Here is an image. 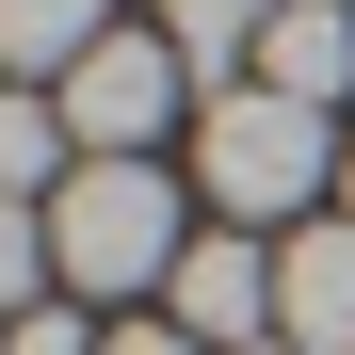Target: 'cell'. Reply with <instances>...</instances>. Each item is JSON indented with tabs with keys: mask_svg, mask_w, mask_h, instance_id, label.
Segmentation results:
<instances>
[{
	"mask_svg": "<svg viewBox=\"0 0 355 355\" xmlns=\"http://www.w3.org/2000/svg\"><path fill=\"white\" fill-rule=\"evenodd\" d=\"M339 130L307 97H275V81H226L210 113H194V178H210V210L226 226H275V210H307V194H339Z\"/></svg>",
	"mask_w": 355,
	"mask_h": 355,
	"instance_id": "cell-1",
	"label": "cell"
},
{
	"mask_svg": "<svg viewBox=\"0 0 355 355\" xmlns=\"http://www.w3.org/2000/svg\"><path fill=\"white\" fill-rule=\"evenodd\" d=\"M49 259H65V291H178L194 226H178L162 162H81L65 194H49Z\"/></svg>",
	"mask_w": 355,
	"mask_h": 355,
	"instance_id": "cell-2",
	"label": "cell"
},
{
	"mask_svg": "<svg viewBox=\"0 0 355 355\" xmlns=\"http://www.w3.org/2000/svg\"><path fill=\"white\" fill-rule=\"evenodd\" d=\"M49 97H65V130H81L97 162H146V146L178 130V97H194V49H178V33H113V49H81Z\"/></svg>",
	"mask_w": 355,
	"mask_h": 355,
	"instance_id": "cell-3",
	"label": "cell"
},
{
	"mask_svg": "<svg viewBox=\"0 0 355 355\" xmlns=\"http://www.w3.org/2000/svg\"><path fill=\"white\" fill-rule=\"evenodd\" d=\"M162 323H178V339H210V355H259V323H275V243H259V226H210V243L178 259Z\"/></svg>",
	"mask_w": 355,
	"mask_h": 355,
	"instance_id": "cell-4",
	"label": "cell"
},
{
	"mask_svg": "<svg viewBox=\"0 0 355 355\" xmlns=\"http://www.w3.org/2000/svg\"><path fill=\"white\" fill-rule=\"evenodd\" d=\"M275 339L291 355H355V210H323V226L275 243Z\"/></svg>",
	"mask_w": 355,
	"mask_h": 355,
	"instance_id": "cell-5",
	"label": "cell"
},
{
	"mask_svg": "<svg viewBox=\"0 0 355 355\" xmlns=\"http://www.w3.org/2000/svg\"><path fill=\"white\" fill-rule=\"evenodd\" d=\"M243 65H259L275 97H307V113H323V97L355 81V17H339V0H291V17H275V33L243 49Z\"/></svg>",
	"mask_w": 355,
	"mask_h": 355,
	"instance_id": "cell-6",
	"label": "cell"
},
{
	"mask_svg": "<svg viewBox=\"0 0 355 355\" xmlns=\"http://www.w3.org/2000/svg\"><path fill=\"white\" fill-rule=\"evenodd\" d=\"M65 194V97H0V210Z\"/></svg>",
	"mask_w": 355,
	"mask_h": 355,
	"instance_id": "cell-7",
	"label": "cell"
},
{
	"mask_svg": "<svg viewBox=\"0 0 355 355\" xmlns=\"http://www.w3.org/2000/svg\"><path fill=\"white\" fill-rule=\"evenodd\" d=\"M130 17H113V0H0V49H17V65L49 81V65H81V49H113Z\"/></svg>",
	"mask_w": 355,
	"mask_h": 355,
	"instance_id": "cell-8",
	"label": "cell"
},
{
	"mask_svg": "<svg viewBox=\"0 0 355 355\" xmlns=\"http://www.w3.org/2000/svg\"><path fill=\"white\" fill-rule=\"evenodd\" d=\"M275 17H291V0H162V33L194 49V65H226V49H259Z\"/></svg>",
	"mask_w": 355,
	"mask_h": 355,
	"instance_id": "cell-9",
	"label": "cell"
},
{
	"mask_svg": "<svg viewBox=\"0 0 355 355\" xmlns=\"http://www.w3.org/2000/svg\"><path fill=\"white\" fill-rule=\"evenodd\" d=\"M33 275H65L49 259V210H0V323H33Z\"/></svg>",
	"mask_w": 355,
	"mask_h": 355,
	"instance_id": "cell-10",
	"label": "cell"
},
{
	"mask_svg": "<svg viewBox=\"0 0 355 355\" xmlns=\"http://www.w3.org/2000/svg\"><path fill=\"white\" fill-rule=\"evenodd\" d=\"M0 355H97V323L81 307H33V323H0Z\"/></svg>",
	"mask_w": 355,
	"mask_h": 355,
	"instance_id": "cell-11",
	"label": "cell"
},
{
	"mask_svg": "<svg viewBox=\"0 0 355 355\" xmlns=\"http://www.w3.org/2000/svg\"><path fill=\"white\" fill-rule=\"evenodd\" d=\"M97 355H210V339H178V323H113Z\"/></svg>",
	"mask_w": 355,
	"mask_h": 355,
	"instance_id": "cell-12",
	"label": "cell"
},
{
	"mask_svg": "<svg viewBox=\"0 0 355 355\" xmlns=\"http://www.w3.org/2000/svg\"><path fill=\"white\" fill-rule=\"evenodd\" d=\"M339 210H355V162H339Z\"/></svg>",
	"mask_w": 355,
	"mask_h": 355,
	"instance_id": "cell-13",
	"label": "cell"
},
{
	"mask_svg": "<svg viewBox=\"0 0 355 355\" xmlns=\"http://www.w3.org/2000/svg\"><path fill=\"white\" fill-rule=\"evenodd\" d=\"M259 355H291V339H259Z\"/></svg>",
	"mask_w": 355,
	"mask_h": 355,
	"instance_id": "cell-14",
	"label": "cell"
},
{
	"mask_svg": "<svg viewBox=\"0 0 355 355\" xmlns=\"http://www.w3.org/2000/svg\"><path fill=\"white\" fill-rule=\"evenodd\" d=\"M0 65H17V49H0Z\"/></svg>",
	"mask_w": 355,
	"mask_h": 355,
	"instance_id": "cell-15",
	"label": "cell"
},
{
	"mask_svg": "<svg viewBox=\"0 0 355 355\" xmlns=\"http://www.w3.org/2000/svg\"><path fill=\"white\" fill-rule=\"evenodd\" d=\"M339 17H355V0H339Z\"/></svg>",
	"mask_w": 355,
	"mask_h": 355,
	"instance_id": "cell-16",
	"label": "cell"
}]
</instances>
